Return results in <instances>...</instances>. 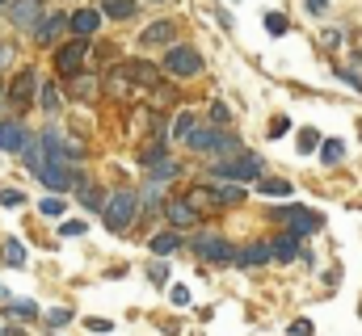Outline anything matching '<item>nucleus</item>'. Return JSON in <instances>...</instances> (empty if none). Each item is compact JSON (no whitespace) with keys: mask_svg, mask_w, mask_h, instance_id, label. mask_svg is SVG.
Here are the masks:
<instances>
[{"mask_svg":"<svg viewBox=\"0 0 362 336\" xmlns=\"http://www.w3.org/2000/svg\"><path fill=\"white\" fill-rule=\"evenodd\" d=\"M215 181H262V156L253 152H232V156H219L211 164Z\"/></svg>","mask_w":362,"mask_h":336,"instance_id":"2","label":"nucleus"},{"mask_svg":"<svg viewBox=\"0 0 362 336\" xmlns=\"http://www.w3.org/2000/svg\"><path fill=\"white\" fill-rule=\"evenodd\" d=\"M185 143H189V152H215V156L240 152V139L228 135V131H215V122H211V126H194V135H189Z\"/></svg>","mask_w":362,"mask_h":336,"instance_id":"3","label":"nucleus"},{"mask_svg":"<svg viewBox=\"0 0 362 336\" xmlns=\"http://www.w3.org/2000/svg\"><path fill=\"white\" fill-rule=\"evenodd\" d=\"M85 59H89V38H85V34H76L68 47H59V51H55V72H59V76H76V72L85 68Z\"/></svg>","mask_w":362,"mask_h":336,"instance_id":"7","label":"nucleus"},{"mask_svg":"<svg viewBox=\"0 0 362 336\" xmlns=\"http://www.w3.org/2000/svg\"><path fill=\"white\" fill-rule=\"evenodd\" d=\"M320 47H325V51H337V47H341V30H325V34H320Z\"/></svg>","mask_w":362,"mask_h":336,"instance_id":"41","label":"nucleus"},{"mask_svg":"<svg viewBox=\"0 0 362 336\" xmlns=\"http://www.w3.org/2000/svg\"><path fill=\"white\" fill-rule=\"evenodd\" d=\"M38 76H34V68H21L17 76H13V84L4 88V97H8V105L17 109V114H25V109H34V97H38Z\"/></svg>","mask_w":362,"mask_h":336,"instance_id":"5","label":"nucleus"},{"mask_svg":"<svg viewBox=\"0 0 362 336\" xmlns=\"http://www.w3.org/2000/svg\"><path fill=\"white\" fill-rule=\"evenodd\" d=\"M160 160H165V139H152V143L139 152V164L152 168V164H160Z\"/></svg>","mask_w":362,"mask_h":336,"instance_id":"29","label":"nucleus"},{"mask_svg":"<svg viewBox=\"0 0 362 336\" xmlns=\"http://www.w3.org/2000/svg\"><path fill=\"white\" fill-rule=\"evenodd\" d=\"M270 215L278 223H286L291 232H299V236L320 232V215H312V210H303V206H270Z\"/></svg>","mask_w":362,"mask_h":336,"instance_id":"9","label":"nucleus"},{"mask_svg":"<svg viewBox=\"0 0 362 336\" xmlns=\"http://www.w3.org/2000/svg\"><path fill=\"white\" fill-rule=\"evenodd\" d=\"M257 193H266V198H291V181H278V176H262V181H257Z\"/></svg>","mask_w":362,"mask_h":336,"instance_id":"25","label":"nucleus"},{"mask_svg":"<svg viewBox=\"0 0 362 336\" xmlns=\"http://www.w3.org/2000/svg\"><path fill=\"white\" fill-rule=\"evenodd\" d=\"M144 210H148V215L160 210V181H148V189H144Z\"/></svg>","mask_w":362,"mask_h":336,"instance_id":"32","label":"nucleus"},{"mask_svg":"<svg viewBox=\"0 0 362 336\" xmlns=\"http://www.w3.org/2000/svg\"><path fill=\"white\" fill-rule=\"evenodd\" d=\"M299 240H303V236H299V232H291V227H286V232H282V236H274V260H295V256H299Z\"/></svg>","mask_w":362,"mask_h":336,"instance_id":"19","label":"nucleus"},{"mask_svg":"<svg viewBox=\"0 0 362 336\" xmlns=\"http://www.w3.org/2000/svg\"><path fill=\"white\" fill-rule=\"evenodd\" d=\"M286 131H291V118H274V122H270V135H274V139H278V135H286Z\"/></svg>","mask_w":362,"mask_h":336,"instance_id":"44","label":"nucleus"},{"mask_svg":"<svg viewBox=\"0 0 362 336\" xmlns=\"http://www.w3.org/2000/svg\"><path fill=\"white\" fill-rule=\"evenodd\" d=\"M152 97H156V101H165V105H177V92H173L169 84H156V88H152Z\"/></svg>","mask_w":362,"mask_h":336,"instance_id":"42","label":"nucleus"},{"mask_svg":"<svg viewBox=\"0 0 362 336\" xmlns=\"http://www.w3.org/2000/svg\"><path fill=\"white\" fill-rule=\"evenodd\" d=\"M206 114H211V122H215V126H228V122H232V109H228L223 101H211V109H206Z\"/></svg>","mask_w":362,"mask_h":336,"instance_id":"33","label":"nucleus"},{"mask_svg":"<svg viewBox=\"0 0 362 336\" xmlns=\"http://www.w3.org/2000/svg\"><path fill=\"white\" fill-rule=\"evenodd\" d=\"M177 172H181V164H177V160H169V156H165L160 164H152V168H148V181H160V185H165V181H173Z\"/></svg>","mask_w":362,"mask_h":336,"instance_id":"26","label":"nucleus"},{"mask_svg":"<svg viewBox=\"0 0 362 336\" xmlns=\"http://www.w3.org/2000/svg\"><path fill=\"white\" fill-rule=\"evenodd\" d=\"M148 282H152V286H169V269H165L160 260H156V265H148Z\"/></svg>","mask_w":362,"mask_h":336,"instance_id":"37","label":"nucleus"},{"mask_svg":"<svg viewBox=\"0 0 362 336\" xmlns=\"http://www.w3.org/2000/svg\"><path fill=\"white\" fill-rule=\"evenodd\" d=\"M101 13L110 21H131L139 13V0H101Z\"/></svg>","mask_w":362,"mask_h":336,"instance_id":"21","label":"nucleus"},{"mask_svg":"<svg viewBox=\"0 0 362 336\" xmlns=\"http://www.w3.org/2000/svg\"><path fill=\"white\" fill-rule=\"evenodd\" d=\"M219 193H223V202H240L245 198V189H232V185H219Z\"/></svg>","mask_w":362,"mask_h":336,"instance_id":"45","label":"nucleus"},{"mask_svg":"<svg viewBox=\"0 0 362 336\" xmlns=\"http://www.w3.org/2000/svg\"><path fill=\"white\" fill-rule=\"evenodd\" d=\"M13 64V47L8 42H0V68H8Z\"/></svg>","mask_w":362,"mask_h":336,"instance_id":"47","label":"nucleus"},{"mask_svg":"<svg viewBox=\"0 0 362 336\" xmlns=\"http://www.w3.org/2000/svg\"><path fill=\"white\" fill-rule=\"evenodd\" d=\"M85 232H89V223H85V219H68V223L59 227V236H85Z\"/></svg>","mask_w":362,"mask_h":336,"instance_id":"39","label":"nucleus"},{"mask_svg":"<svg viewBox=\"0 0 362 336\" xmlns=\"http://www.w3.org/2000/svg\"><path fill=\"white\" fill-rule=\"evenodd\" d=\"M8 316H17V320H38V303H34V299H8Z\"/></svg>","mask_w":362,"mask_h":336,"instance_id":"28","label":"nucleus"},{"mask_svg":"<svg viewBox=\"0 0 362 336\" xmlns=\"http://www.w3.org/2000/svg\"><path fill=\"white\" fill-rule=\"evenodd\" d=\"M303 4H308V13H312V17H320V13H329V0H303Z\"/></svg>","mask_w":362,"mask_h":336,"instance_id":"46","label":"nucleus"},{"mask_svg":"<svg viewBox=\"0 0 362 336\" xmlns=\"http://www.w3.org/2000/svg\"><path fill=\"white\" fill-rule=\"evenodd\" d=\"M177 21L173 17H160V21H148L144 30H139V42L144 47H173V38H177Z\"/></svg>","mask_w":362,"mask_h":336,"instance_id":"11","label":"nucleus"},{"mask_svg":"<svg viewBox=\"0 0 362 336\" xmlns=\"http://www.w3.org/2000/svg\"><path fill=\"white\" fill-rule=\"evenodd\" d=\"M89 328H93V332H110L114 324H110V320H89Z\"/></svg>","mask_w":362,"mask_h":336,"instance_id":"48","label":"nucleus"},{"mask_svg":"<svg viewBox=\"0 0 362 336\" xmlns=\"http://www.w3.org/2000/svg\"><path fill=\"white\" fill-rule=\"evenodd\" d=\"M165 215H169V223H173V227H194V223H198V210H194L185 198L169 202V206H165Z\"/></svg>","mask_w":362,"mask_h":336,"instance_id":"20","label":"nucleus"},{"mask_svg":"<svg viewBox=\"0 0 362 336\" xmlns=\"http://www.w3.org/2000/svg\"><path fill=\"white\" fill-rule=\"evenodd\" d=\"M42 0H13V25H25V30H34V21L42 17Z\"/></svg>","mask_w":362,"mask_h":336,"instance_id":"16","label":"nucleus"},{"mask_svg":"<svg viewBox=\"0 0 362 336\" xmlns=\"http://www.w3.org/2000/svg\"><path fill=\"white\" fill-rule=\"evenodd\" d=\"M76 193H81V206H85V210H97V215L105 210V198H110V193H105L101 185H93L89 176H76Z\"/></svg>","mask_w":362,"mask_h":336,"instance_id":"15","label":"nucleus"},{"mask_svg":"<svg viewBox=\"0 0 362 336\" xmlns=\"http://www.w3.org/2000/svg\"><path fill=\"white\" fill-rule=\"evenodd\" d=\"M316 143H320V135L316 131H299V152L308 156V152H316Z\"/></svg>","mask_w":362,"mask_h":336,"instance_id":"38","label":"nucleus"},{"mask_svg":"<svg viewBox=\"0 0 362 336\" xmlns=\"http://www.w3.org/2000/svg\"><path fill=\"white\" fill-rule=\"evenodd\" d=\"M34 135L21 126V122H0V152H25Z\"/></svg>","mask_w":362,"mask_h":336,"instance_id":"14","label":"nucleus"},{"mask_svg":"<svg viewBox=\"0 0 362 336\" xmlns=\"http://www.w3.org/2000/svg\"><path fill=\"white\" fill-rule=\"evenodd\" d=\"M266 30L270 34H286V17L282 13H266Z\"/></svg>","mask_w":362,"mask_h":336,"instance_id":"40","label":"nucleus"},{"mask_svg":"<svg viewBox=\"0 0 362 336\" xmlns=\"http://www.w3.org/2000/svg\"><path fill=\"white\" fill-rule=\"evenodd\" d=\"M160 68H165L173 80H189V76H198V72H202V55H198L194 47H165Z\"/></svg>","mask_w":362,"mask_h":336,"instance_id":"4","label":"nucleus"},{"mask_svg":"<svg viewBox=\"0 0 362 336\" xmlns=\"http://www.w3.org/2000/svg\"><path fill=\"white\" fill-rule=\"evenodd\" d=\"M4 4H8V0H0V8H4Z\"/></svg>","mask_w":362,"mask_h":336,"instance_id":"49","label":"nucleus"},{"mask_svg":"<svg viewBox=\"0 0 362 336\" xmlns=\"http://www.w3.org/2000/svg\"><path fill=\"white\" fill-rule=\"evenodd\" d=\"M139 202H144V198H139L135 189H114V193L105 198V210H101L105 227H110V232H127V227L135 223V215L144 210Z\"/></svg>","mask_w":362,"mask_h":336,"instance_id":"1","label":"nucleus"},{"mask_svg":"<svg viewBox=\"0 0 362 336\" xmlns=\"http://www.w3.org/2000/svg\"><path fill=\"white\" fill-rule=\"evenodd\" d=\"M68 92H72L76 101H97L101 84H97V76H85V72H76V76H68Z\"/></svg>","mask_w":362,"mask_h":336,"instance_id":"17","label":"nucleus"},{"mask_svg":"<svg viewBox=\"0 0 362 336\" xmlns=\"http://www.w3.org/2000/svg\"><path fill=\"white\" fill-rule=\"evenodd\" d=\"M64 324H72V307H55V311H47V328H64Z\"/></svg>","mask_w":362,"mask_h":336,"instance_id":"34","label":"nucleus"},{"mask_svg":"<svg viewBox=\"0 0 362 336\" xmlns=\"http://www.w3.org/2000/svg\"><path fill=\"white\" fill-rule=\"evenodd\" d=\"M148 248L156 252V256H169V252H177V248H181V232H177V227H169V232H156V236L148 240Z\"/></svg>","mask_w":362,"mask_h":336,"instance_id":"22","label":"nucleus"},{"mask_svg":"<svg viewBox=\"0 0 362 336\" xmlns=\"http://www.w3.org/2000/svg\"><path fill=\"white\" fill-rule=\"evenodd\" d=\"M189 248H194L198 260H215V265H232L240 256V252L232 248V240H223V236H198Z\"/></svg>","mask_w":362,"mask_h":336,"instance_id":"8","label":"nucleus"},{"mask_svg":"<svg viewBox=\"0 0 362 336\" xmlns=\"http://www.w3.org/2000/svg\"><path fill=\"white\" fill-rule=\"evenodd\" d=\"M38 109H47V114H59L64 105H59V88L55 84H42L38 88Z\"/></svg>","mask_w":362,"mask_h":336,"instance_id":"27","label":"nucleus"},{"mask_svg":"<svg viewBox=\"0 0 362 336\" xmlns=\"http://www.w3.org/2000/svg\"><path fill=\"white\" fill-rule=\"evenodd\" d=\"M156 4H160V0H156Z\"/></svg>","mask_w":362,"mask_h":336,"instance_id":"50","label":"nucleus"},{"mask_svg":"<svg viewBox=\"0 0 362 336\" xmlns=\"http://www.w3.org/2000/svg\"><path fill=\"white\" fill-rule=\"evenodd\" d=\"M341 156H346V143H341V139H329V143L320 148V160H325V164H337Z\"/></svg>","mask_w":362,"mask_h":336,"instance_id":"31","label":"nucleus"},{"mask_svg":"<svg viewBox=\"0 0 362 336\" xmlns=\"http://www.w3.org/2000/svg\"><path fill=\"white\" fill-rule=\"evenodd\" d=\"M101 8H76L72 13V34H85V38H93L97 34V25H101Z\"/></svg>","mask_w":362,"mask_h":336,"instance_id":"18","label":"nucleus"},{"mask_svg":"<svg viewBox=\"0 0 362 336\" xmlns=\"http://www.w3.org/2000/svg\"><path fill=\"white\" fill-rule=\"evenodd\" d=\"M169 299H173L177 307H185V303H189V290H185V286H169Z\"/></svg>","mask_w":362,"mask_h":336,"instance_id":"43","label":"nucleus"},{"mask_svg":"<svg viewBox=\"0 0 362 336\" xmlns=\"http://www.w3.org/2000/svg\"><path fill=\"white\" fill-rule=\"evenodd\" d=\"M114 72H122L127 80L135 84V88H144V92H152V88L160 84V68H156V64H148V59H122Z\"/></svg>","mask_w":362,"mask_h":336,"instance_id":"10","label":"nucleus"},{"mask_svg":"<svg viewBox=\"0 0 362 336\" xmlns=\"http://www.w3.org/2000/svg\"><path fill=\"white\" fill-rule=\"evenodd\" d=\"M270 256H274V248H270V244H262V240H257V244H249V248H245L240 256H236V265H245V269H249V265H266Z\"/></svg>","mask_w":362,"mask_h":336,"instance_id":"23","label":"nucleus"},{"mask_svg":"<svg viewBox=\"0 0 362 336\" xmlns=\"http://www.w3.org/2000/svg\"><path fill=\"white\" fill-rule=\"evenodd\" d=\"M34 176H38L47 189H59V193H64V189H72V185H76V176H81V172H72V160H64V156H47L42 168H38Z\"/></svg>","mask_w":362,"mask_h":336,"instance_id":"6","label":"nucleus"},{"mask_svg":"<svg viewBox=\"0 0 362 336\" xmlns=\"http://www.w3.org/2000/svg\"><path fill=\"white\" fill-rule=\"evenodd\" d=\"M185 202H189V206H194L198 215H206V210H219V206H228L215 181H211V185H189V189H185Z\"/></svg>","mask_w":362,"mask_h":336,"instance_id":"13","label":"nucleus"},{"mask_svg":"<svg viewBox=\"0 0 362 336\" xmlns=\"http://www.w3.org/2000/svg\"><path fill=\"white\" fill-rule=\"evenodd\" d=\"M194 126H198V122H194V114H177L169 135H173V139H189V135H194Z\"/></svg>","mask_w":362,"mask_h":336,"instance_id":"30","label":"nucleus"},{"mask_svg":"<svg viewBox=\"0 0 362 336\" xmlns=\"http://www.w3.org/2000/svg\"><path fill=\"white\" fill-rule=\"evenodd\" d=\"M64 210H68V202L59 198V189H55V193H47V198L38 202V215H42V219H64Z\"/></svg>","mask_w":362,"mask_h":336,"instance_id":"24","label":"nucleus"},{"mask_svg":"<svg viewBox=\"0 0 362 336\" xmlns=\"http://www.w3.org/2000/svg\"><path fill=\"white\" fill-rule=\"evenodd\" d=\"M0 206H4V210H17V206H25V193H21V189H4V193H0Z\"/></svg>","mask_w":362,"mask_h":336,"instance_id":"35","label":"nucleus"},{"mask_svg":"<svg viewBox=\"0 0 362 336\" xmlns=\"http://www.w3.org/2000/svg\"><path fill=\"white\" fill-rule=\"evenodd\" d=\"M64 30H72V17H64V13H51V17H38L30 34H34V42H38V47H51V42H55Z\"/></svg>","mask_w":362,"mask_h":336,"instance_id":"12","label":"nucleus"},{"mask_svg":"<svg viewBox=\"0 0 362 336\" xmlns=\"http://www.w3.org/2000/svg\"><path fill=\"white\" fill-rule=\"evenodd\" d=\"M4 260H8V265H25V248H21L17 240H8V244H4Z\"/></svg>","mask_w":362,"mask_h":336,"instance_id":"36","label":"nucleus"}]
</instances>
